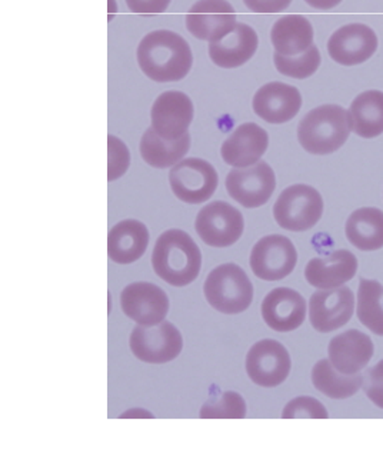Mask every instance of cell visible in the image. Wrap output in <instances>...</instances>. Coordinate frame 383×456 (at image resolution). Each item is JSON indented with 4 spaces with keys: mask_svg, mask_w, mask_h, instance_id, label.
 Returning <instances> with one entry per match:
<instances>
[{
    "mask_svg": "<svg viewBox=\"0 0 383 456\" xmlns=\"http://www.w3.org/2000/svg\"><path fill=\"white\" fill-rule=\"evenodd\" d=\"M192 62L188 42L170 30L148 33L138 46L142 72L159 84L183 79L191 70Z\"/></svg>",
    "mask_w": 383,
    "mask_h": 456,
    "instance_id": "6da1fadb",
    "label": "cell"
},
{
    "mask_svg": "<svg viewBox=\"0 0 383 456\" xmlns=\"http://www.w3.org/2000/svg\"><path fill=\"white\" fill-rule=\"evenodd\" d=\"M156 275L172 287H186L200 275V249L188 233L170 229L156 240L152 254Z\"/></svg>",
    "mask_w": 383,
    "mask_h": 456,
    "instance_id": "7a4b0ae2",
    "label": "cell"
},
{
    "mask_svg": "<svg viewBox=\"0 0 383 456\" xmlns=\"http://www.w3.org/2000/svg\"><path fill=\"white\" fill-rule=\"evenodd\" d=\"M352 132L351 115L342 106L323 105L314 109L300 120L297 139L312 155L337 152Z\"/></svg>",
    "mask_w": 383,
    "mask_h": 456,
    "instance_id": "3957f363",
    "label": "cell"
},
{
    "mask_svg": "<svg viewBox=\"0 0 383 456\" xmlns=\"http://www.w3.org/2000/svg\"><path fill=\"white\" fill-rule=\"evenodd\" d=\"M203 290L210 306L228 315L240 314L252 304V282L235 264L221 265L210 272Z\"/></svg>",
    "mask_w": 383,
    "mask_h": 456,
    "instance_id": "277c9868",
    "label": "cell"
},
{
    "mask_svg": "<svg viewBox=\"0 0 383 456\" xmlns=\"http://www.w3.org/2000/svg\"><path fill=\"white\" fill-rule=\"evenodd\" d=\"M323 215V200L312 186L286 188L273 207V216L281 228L290 232H305L314 228Z\"/></svg>",
    "mask_w": 383,
    "mask_h": 456,
    "instance_id": "5b68a950",
    "label": "cell"
},
{
    "mask_svg": "<svg viewBox=\"0 0 383 456\" xmlns=\"http://www.w3.org/2000/svg\"><path fill=\"white\" fill-rule=\"evenodd\" d=\"M216 170L209 162L189 158L176 163L169 174L170 188L177 200L189 205L207 202L217 188Z\"/></svg>",
    "mask_w": 383,
    "mask_h": 456,
    "instance_id": "8992f818",
    "label": "cell"
},
{
    "mask_svg": "<svg viewBox=\"0 0 383 456\" xmlns=\"http://www.w3.org/2000/svg\"><path fill=\"white\" fill-rule=\"evenodd\" d=\"M132 352L146 363H167L181 354L183 340L176 326L163 321L158 325H138L131 335Z\"/></svg>",
    "mask_w": 383,
    "mask_h": 456,
    "instance_id": "52a82bcc",
    "label": "cell"
},
{
    "mask_svg": "<svg viewBox=\"0 0 383 456\" xmlns=\"http://www.w3.org/2000/svg\"><path fill=\"white\" fill-rule=\"evenodd\" d=\"M196 232L207 245L231 247L242 236L245 222L236 208L228 202L209 203L200 210L195 222Z\"/></svg>",
    "mask_w": 383,
    "mask_h": 456,
    "instance_id": "ba28073f",
    "label": "cell"
},
{
    "mask_svg": "<svg viewBox=\"0 0 383 456\" xmlns=\"http://www.w3.org/2000/svg\"><path fill=\"white\" fill-rule=\"evenodd\" d=\"M275 188V172L266 162L231 170L226 178L229 195L249 209L268 202Z\"/></svg>",
    "mask_w": 383,
    "mask_h": 456,
    "instance_id": "9c48e42d",
    "label": "cell"
},
{
    "mask_svg": "<svg viewBox=\"0 0 383 456\" xmlns=\"http://www.w3.org/2000/svg\"><path fill=\"white\" fill-rule=\"evenodd\" d=\"M297 262V248L292 240L282 235L265 236L253 247L250 254V268L264 281L286 278L292 273Z\"/></svg>",
    "mask_w": 383,
    "mask_h": 456,
    "instance_id": "30bf717a",
    "label": "cell"
},
{
    "mask_svg": "<svg viewBox=\"0 0 383 456\" xmlns=\"http://www.w3.org/2000/svg\"><path fill=\"white\" fill-rule=\"evenodd\" d=\"M290 366L289 354L275 339L257 342L246 356V372L252 382L262 387H276L285 382L289 377Z\"/></svg>",
    "mask_w": 383,
    "mask_h": 456,
    "instance_id": "8fae6325",
    "label": "cell"
},
{
    "mask_svg": "<svg viewBox=\"0 0 383 456\" xmlns=\"http://www.w3.org/2000/svg\"><path fill=\"white\" fill-rule=\"evenodd\" d=\"M236 25L235 9L228 0H200L186 16L189 32L209 44L228 37Z\"/></svg>",
    "mask_w": 383,
    "mask_h": 456,
    "instance_id": "7c38bea8",
    "label": "cell"
},
{
    "mask_svg": "<svg viewBox=\"0 0 383 456\" xmlns=\"http://www.w3.org/2000/svg\"><path fill=\"white\" fill-rule=\"evenodd\" d=\"M354 295L347 287L321 289L309 301V319L318 332L330 333L351 321Z\"/></svg>",
    "mask_w": 383,
    "mask_h": 456,
    "instance_id": "4fadbf2b",
    "label": "cell"
},
{
    "mask_svg": "<svg viewBox=\"0 0 383 456\" xmlns=\"http://www.w3.org/2000/svg\"><path fill=\"white\" fill-rule=\"evenodd\" d=\"M120 305L127 318L138 325L153 326L163 322L169 312L167 294L153 283L136 282L123 289Z\"/></svg>",
    "mask_w": 383,
    "mask_h": 456,
    "instance_id": "5bb4252c",
    "label": "cell"
},
{
    "mask_svg": "<svg viewBox=\"0 0 383 456\" xmlns=\"http://www.w3.org/2000/svg\"><path fill=\"white\" fill-rule=\"evenodd\" d=\"M378 49V37L363 23L342 26L328 42L330 58L339 65L356 66L372 58Z\"/></svg>",
    "mask_w": 383,
    "mask_h": 456,
    "instance_id": "9a60e30c",
    "label": "cell"
},
{
    "mask_svg": "<svg viewBox=\"0 0 383 456\" xmlns=\"http://www.w3.org/2000/svg\"><path fill=\"white\" fill-rule=\"evenodd\" d=\"M193 119V105L188 94L169 91L160 94L152 106V127L165 139H179L188 134Z\"/></svg>",
    "mask_w": 383,
    "mask_h": 456,
    "instance_id": "2e32d148",
    "label": "cell"
},
{
    "mask_svg": "<svg viewBox=\"0 0 383 456\" xmlns=\"http://www.w3.org/2000/svg\"><path fill=\"white\" fill-rule=\"evenodd\" d=\"M300 106L302 94L297 87L279 82L265 85L253 96V110L269 124L289 122L297 117Z\"/></svg>",
    "mask_w": 383,
    "mask_h": 456,
    "instance_id": "e0dca14e",
    "label": "cell"
},
{
    "mask_svg": "<svg viewBox=\"0 0 383 456\" xmlns=\"http://www.w3.org/2000/svg\"><path fill=\"white\" fill-rule=\"evenodd\" d=\"M262 316L271 330L292 332L306 318V302L297 290L278 288L269 292L262 302Z\"/></svg>",
    "mask_w": 383,
    "mask_h": 456,
    "instance_id": "ac0fdd59",
    "label": "cell"
},
{
    "mask_svg": "<svg viewBox=\"0 0 383 456\" xmlns=\"http://www.w3.org/2000/svg\"><path fill=\"white\" fill-rule=\"evenodd\" d=\"M358 272V259L349 250H335L325 257H314L305 269V276L312 287L332 289L344 287Z\"/></svg>",
    "mask_w": 383,
    "mask_h": 456,
    "instance_id": "d6986e66",
    "label": "cell"
},
{
    "mask_svg": "<svg viewBox=\"0 0 383 456\" xmlns=\"http://www.w3.org/2000/svg\"><path fill=\"white\" fill-rule=\"evenodd\" d=\"M373 342L366 333L356 330L339 333L330 340L328 354L339 372L354 375L365 370L373 356Z\"/></svg>",
    "mask_w": 383,
    "mask_h": 456,
    "instance_id": "ffe728a7",
    "label": "cell"
},
{
    "mask_svg": "<svg viewBox=\"0 0 383 456\" xmlns=\"http://www.w3.org/2000/svg\"><path fill=\"white\" fill-rule=\"evenodd\" d=\"M269 145V136L257 124H245L236 129L222 145L224 162L233 167H246L261 160Z\"/></svg>",
    "mask_w": 383,
    "mask_h": 456,
    "instance_id": "44dd1931",
    "label": "cell"
},
{
    "mask_svg": "<svg viewBox=\"0 0 383 456\" xmlns=\"http://www.w3.org/2000/svg\"><path fill=\"white\" fill-rule=\"evenodd\" d=\"M257 35L250 26L238 23L228 37L217 42H210L209 56L215 65L224 69H233L245 65L257 53Z\"/></svg>",
    "mask_w": 383,
    "mask_h": 456,
    "instance_id": "7402d4cb",
    "label": "cell"
},
{
    "mask_svg": "<svg viewBox=\"0 0 383 456\" xmlns=\"http://www.w3.org/2000/svg\"><path fill=\"white\" fill-rule=\"evenodd\" d=\"M149 232L145 224L134 219L119 222L108 236V255L120 265L134 264L145 254Z\"/></svg>",
    "mask_w": 383,
    "mask_h": 456,
    "instance_id": "603a6c76",
    "label": "cell"
},
{
    "mask_svg": "<svg viewBox=\"0 0 383 456\" xmlns=\"http://www.w3.org/2000/svg\"><path fill=\"white\" fill-rule=\"evenodd\" d=\"M271 39L278 53L297 56L314 46V28L304 16H283L272 28Z\"/></svg>",
    "mask_w": 383,
    "mask_h": 456,
    "instance_id": "cb8c5ba5",
    "label": "cell"
},
{
    "mask_svg": "<svg viewBox=\"0 0 383 456\" xmlns=\"http://www.w3.org/2000/svg\"><path fill=\"white\" fill-rule=\"evenodd\" d=\"M345 232L349 242L363 252L383 248V212L376 208H361L347 217Z\"/></svg>",
    "mask_w": 383,
    "mask_h": 456,
    "instance_id": "d4e9b609",
    "label": "cell"
},
{
    "mask_svg": "<svg viewBox=\"0 0 383 456\" xmlns=\"http://www.w3.org/2000/svg\"><path fill=\"white\" fill-rule=\"evenodd\" d=\"M349 115L352 132L361 138H378L383 134V92L366 91L352 102Z\"/></svg>",
    "mask_w": 383,
    "mask_h": 456,
    "instance_id": "484cf974",
    "label": "cell"
},
{
    "mask_svg": "<svg viewBox=\"0 0 383 456\" xmlns=\"http://www.w3.org/2000/svg\"><path fill=\"white\" fill-rule=\"evenodd\" d=\"M189 148H191L189 134L170 141L156 134L153 127L145 132L141 141L142 158L148 165L158 169L174 167L181 162L182 158L188 153Z\"/></svg>",
    "mask_w": 383,
    "mask_h": 456,
    "instance_id": "4316f807",
    "label": "cell"
},
{
    "mask_svg": "<svg viewBox=\"0 0 383 456\" xmlns=\"http://www.w3.org/2000/svg\"><path fill=\"white\" fill-rule=\"evenodd\" d=\"M312 382L328 398L347 399L363 387V375L361 372L354 375L339 372L330 359H322L312 370Z\"/></svg>",
    "mask_w": 383,
    "mask_h": 456,
    "instance_id": "83f0119b",
    "label": "cell"
},
{
    "mask_svg": "<svg viewBox=\"0 0 383 456\" xmlns=\"http://www.w3.org/2000/svg\"><path fill=\"white\" fill-rule=\"evenodd\" d=\"M358 318L371 332L383 337V285L362 279L358 292Z\"/></svg>",
    "mask_w": 383,
    "mask_h": 456,
    "instance_id": "f1b7e54d",
    "label": "cell"
},
{
    "mask_svg": "<svg viewBox=\"0 0 383 456\" xmlns=\"http://www.w3.org/2000/svg\"><path fill=\"white\" fill-rule=\"evenodd\" d=\"M273 62H275L276 69L285 75V77H293V79H306L311 77L319 65H321V53L318 47L312 46L304 53L297 54V56H283V54L276 52L273 54Z\"/></svg>",
    "mask_w": 383,
    "mask_h": 456,
    "instance_id": "f546056e",
    "label": "cell"
},
{
    "mask_svg": "<svg viewBox=\"0 0 383 456\" xmlns=\"http://www.w3.org/2000/svg\"><path fill=\"white\" fill-rule=\"evenodd\" d=\"M246 415V403L236 392H224L210 399L200 410L203 419H242Z\"/></svg>",
    "mask_w": 383,
    "mask_h": 456,
    "instance_id": "4dcf8cb0",
    "label": "cell"
},
{
    "mask_svg": "<svg viewBox=\"0 0 383 456\" xmlns=\"http://www.w3.org/2000/svg\"><path fill=\"white\" fill-rule=\"evenodd\" d=\"M283 419H326L328 411L325 406L319 403L318 399L312 396H299L290 401L283 408Z\"/></svg>",
    "mask_w": 383,
    "mask_h": 456,
    "instance_id": "1f68e13d",
    "label": "cell"
},
{
    "mask_svg": "<svg viewBox=\"0 0 383 456\" xmlns=\"http://www.w3.org/2000/svg\"><path fill=\"white\" fill-rule=\"evenodd\" d=\"M129 152L122 141L112 134L108 136V181L119 179L129 167Z\"/></svg>",
    "mask_w": 383,
    "mask_h": 456,
    "instance_id": "d6a6232c",
    "label": "cell"
},
{
    "mask_svg": "<svg viewBox=\"0 0 383 456\" xmlns=\"http://www.w3.org/2000/svg\"><path fill=\"white\" fill-rule=\"evenodd\" d=\"M363 391L378 408L383 410V361L376 363L363 377Z\"/></svg>",
    "mask_w": 383,
    "mask_h": 456,
    "instance_id": "836d02e7",
    "label": "cell"
},
{
    "mask_svg": "<svg viewBox=\"0 0 383 456\" xmlns=\"http://www.w3.org/2000/svg\"><path fill=\"white\" fill-rule=\"evenodd\" d=\"M170 0H126L127 8L134 13L155 15L163 13L169 6Z\"/></svg>",
    "mask_w": 383,
    "mask_h": 456,
    "instance_id": "e575fe53",
    "label": "cell"
},
{
    "mask_svg": "<svg viewBox=\"0 0 383 456\" xmlns=\"http://www.w3.org/2000/svg\"><path fill=\"white\" fill-rule=\"evenodd\" d=\"M255 13H279L289 8L292 0H243Z\"/></svg>",
    "mask_w": 383,
    "mask_h": 456,
    "instance_id": "d590c367",
    "label": "cell"
},
{
    "mask_svg": "<svg viewBox=\"0 0 383 456\" xmlns=\"http://www.w3.org/2000/svg\"><path fill=\"white\" fill-rule=\"evenodd\" d=\"M312 8L319 11H328V9L337 8L338 4H342V0H305Z\"/></svg>",
    "mask_w": 383,
    "mask_h": 456,
    "instance_id": "8d00e7d4",
    "label": "cell"
}]
</instances>
